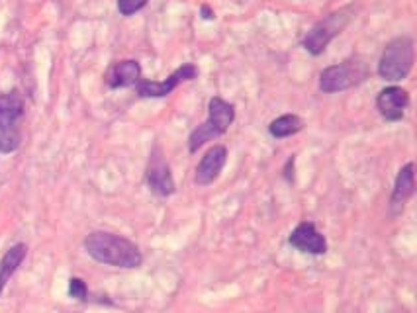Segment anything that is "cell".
<instances>
[{"instance_id":"1","label":"cell","mask_w":417,"mask_h":313,"mask_svg":"<svg viewBox=\"0 0 417 313\" xmlns=\"http://www.w3.org/2000/svg\"><path fill=\"white\" fill-rule=\"evenodd\" d=\"M84 249L94 261L118 268H138L143 263L141 251L135 243L126 237L106 233V231H94L84 239Z\"/></svg>"},{"instance_id":"2","label":"cell","mask_w":417,"mask_h":313,"mask_svg":"<svg viewBox=\"0 0 417 313\" xmlns=\"http://www.w3.org/2000/svg\"><path fill=\"white\" fill-rule=\"evenodd\" d=\"M233 120H235V108H233V104H229V102L218 98V96L210 100V104H208V120L190 133V153H196L198 149L206 145L208 141L223 135L229 130V125L233 124Z\"/></svg>"},{"instance_id":"3","label":"cell","mask_w":417,"mask_h":313,"mask_svg":"<svg viewBox=\"0 0 417 313\" xmlns=\"http://www.w3.org/2000/svg\"><path fill=\"white\" fill-rule=\"evenodd\" d=\"M413 59H416V50H413V42L411 38H394L392 42L384 47V53L378 63V74L384 81H401L406 79L413 67Z\"/></svg>"},{"instance_id":"4","label":"cell","mask_w":417,"mask_h":313,"mask_svg":"<svg viewBox=\"0 0 417 313\" xmlns=\"http://www.w3.org/2000/svg\"><path fill=\"white\" fill-rule=\"evenodd\" d=\"M368 76V67L362 61H345L339 65L328 67L319 74V89L326 94L347 91L360 84Z\"/></svg>"},{"instance_id":"5","label":"cell","mask_w":417,"mask_h":313,"mask_svg":"<svg viewBox=\"0 0 417 313\" xmlns=\"http://www.w3.org/2000/svg\"><path fill=\"white\" fill-rule=\"evenodd\" d=\"M352 8L351 6H347V8H341L333 12V14H329L328 18H323L321 22L311 28L308 35L304 38V47L310 51L311 55H321L326 47L329 45V42L339 35V33L343 32L345 25L349 24V20H351Z\"/></svg>"},{"instance_id":"6","label":"cell","mask_w":417,"mask_h":313,"mask_svg":"<svg viewBox=\"0 0 417 313\" xmlns=\"http://www.w3.org/2000/svg\"><path fill=\"white\" fill-rule=\"evenodd\" d=\"M196 76V67L192 65V63H187V65L179 67L167 81H161V83H155V81H138V94L143 96V98H163L167 94H171L180 83L192 81Z\"/></svg>"},{"instance_id":"7","label":"cell","mask_w":417,"mask_h":313,"mask_svg":"<svg viewBox=\"0 0 417 313\" xmlns=\"http://www.w3.org/2000/svg\"><path fill=\"white\" fill-rule=\"evenodd\" d=\"M148 184L157 196H171L174 192V181H172L171 166L163 159L161 147L153 149L148 165Z\"/></svg>"},{"instance_id":"8","label":"cell","mask_w":417,"mask_h":313,"mask_svg":"<svg viewBox=\"0 0 417 313\" xmlns=\"http://www.w3.org/2000/svg\"><path fill=\"white\" fill-rule=\"evenodd\" d=\"M290 245L302 253L310 255H323L328 251V241L316 229V225L310 222H302L290 233Z\"/></svg>"},{"instance_id":"9","label":"cell","mask_w":417,"mask_h":313,"mask_svg":"<svg viewBox=\"0 0 417 313\" xmlns=\"http://www.w3.org/2000/svg\"><path fill=\"white\" fill-rule=\"evenodd\" d=\"M408 104V92L400 89V86H388V89H384V91L378 94L377 98L378 112L388 122H398V120H401Z\"/></svg>"},{"instance_id":"10","label":"cell","mask_w":417,"mask_h":313,"mask_svg":"<svg viewBox=\"0 0 417 313\" xmlns=\"http://www.w3.org/2000/svg\"><path fill=\"white\" fill-rule=\"evenodd\" d=\"M228 161V149L223 145H213L200 161V165L196 169V184L198 186H208L212 184L218 176H220L221 169Z\"/></svg>"},{"instance_id":"11","label":"cell","mask_w":417,"mask_h":313,"mask_svg":"<svg viewBox=\"0 0 417 313\" xmlns=\"http://www.w3.org/2000/svg\"><path fill=\"white\" fill-rule=\"evenodd\" d=\"M413 188H416V174H413V165L408 163L406 166H401L398 178H396V184H394L392 202H390L394 214H400L401 210H404L406 202L413 194Z\"/></svg>"},{"instance_id":"12","label":"cell","mask_w":417,"mask_h":313,"mask_svg":"<svg viewBox=\"0 0 417 313\" xmlns=\"http://www.w3.org/2000/svg\"><path fill=\"white\" fill-rule=\"evenodd\" d=\"M139 76H141V67L138 61H120L116 63L106 74V83L112 89H120V86H131L138 84Z\"/></svg>"},{"instance_id":"13","label":"cell","mask_w":417,"mask_h":313,"mask_svg":"<svg viewBox=\"0 0 417 313\" xmlns=\"http://www.w3.org/2000/svg\"><path fill=\"white\" fill-rule=\"evenodd\" d=\"M24 115V100L18 92L0 96V127H18Z\"/></svg>"},{"instance_id":"14","label":"cell","mask_w":417,"mask_h":313,"mask_svg":"<svg viewBox=\"0 0 417 313\" xmlns=\"http://www.w3.org/2000/svg\"><path fill=\"white\" fill-rule=\"evenodd\" d=\"M26 253H28V247L24 243H18L14 247H10L6 255L2 256V261H0V294H2L10 276L18 271V266L26 258Z\"/></svg>"},{"instance_id":"15","label":"cell","mask_w":417,"mask_h":313,"mask_svg":"<svg viewBox=\"0 0 417 313\" xmlns=\"http://www.w3.org/2000/svg\"><path fill=\"white\" fill-rule=\"evenodd\" d=\"M304 122L302 118H298L296 114H284L277 118L274 122H270L269 133L277 140H282V137H290L294 133L302 132Z\"/></svg>"},{"instance_id":"16","label":"cell","mask_w":417,"mask_h":313,"mask_svg":"<svg viewBox=\"0 0 417 313\" xmlns=\"http://www.w3.org/2000/svg\"><path fill=\"white\" fill-rule=\"evenodd\" d=\"M20 127H0V153H12L20 147Z\"/></svg>"},{"instance_id":"17","label":"cell","mask_w":417,"mask_h":313,"mask_svg":"<svg viewBox=\"0 0 417 313\" xmlns=\"http://www.w3.org/2000/svg\"><path fill=\"white\" fill-rule=\"evenodd\" d=\"M148 4V0H118V10L122 16H131Z\"/></svg>"},{"instance_id":"18","label":"cell","mask_w":417,"mask_h":313,"mask_svg":"<svg viewBox=\"0 0 417 313\" xmlns=\"http://www.w3.org/2000/svg\"><path fill=\"white\" fill-rule=\"evenodd\" d=\"M69 294H71V297H74V300L84 302L87 296H89V288H87V284H84L81 278H71V280H69Z\"/></svg>"},{"instance_id":"19","label":"cell","mask_w":417,"mask_h":313,"mask_svg":"<svg viewBox=\"0 0 417 313\" xmlns=\"http://www.w3.org/2000/svg\"><path fill=\"white\" fill-rule=\"evenodd\" d=\"M202 12H204L206 20H210V18H213V14H212V12H210V8H208V6H204V8H202Z\"/></svg>"}]
</instances>
